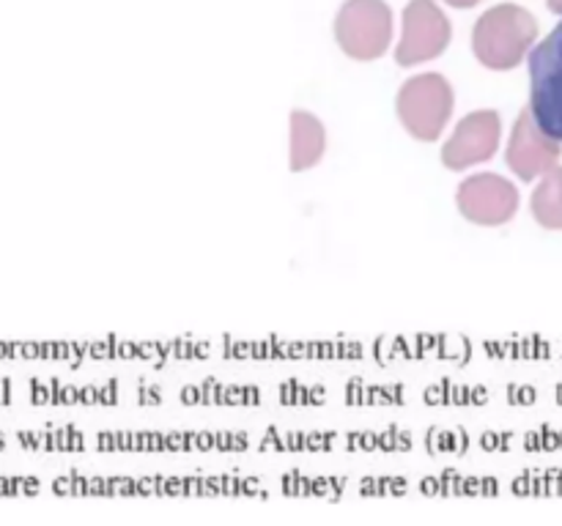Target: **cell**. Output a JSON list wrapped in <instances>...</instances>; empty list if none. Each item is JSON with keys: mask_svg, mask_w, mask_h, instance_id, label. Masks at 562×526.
Segmentation results:
<instances>
[{"mask_svg": "<svg viewBox=\"0 0 562 526\" xmlns=\"http://www.w3.org/2000/svg\"><path fill=\"white\" fill-rule=\"evenodd\" d=\"M335 38L349 58L379 60L393 42V9L384 0H346L335 16Z\"/></svg>", "mask_w": 562, "mask_h": 526, "instance_id": "cell-3", "label": "cell"}, {"mask_svg": "<svg viewBox=\"0 0 562 526\" xmlns=\"http://www.w3.org/2000/svg\"><path fill=\"white\" fill-rule=\"evenodd\" d=\"M327 151V129L322 121L307 110H294L291 113V170L302 173L313 164L322 162Z\"/></svg>", "mask_w": 562, "mask_h": 526, "instance_id": "cell-9", "label": "cell"}, {"mask_svg": "<svg viewBox=\"0 0 562 526\" xmlns=\"http://www.w3.org/2000/svg\"><path fill=\"white\" fill-rule=\"evenodd\" d=\"M0 447H3V438H0Z\"/></svg>", "mask_w": 562, "mask_h": 526, "instance_id": "cell-13", "label": "cell"}, {"mask_svg": "<svg viewBox=\"0 0 562 526\" xmlns=\"http://www.w3.org/2000/svg\"><path fill=\"white\" fill-rule=\"evenodd\" d=\"M530 113L562 142V22L530 53Z\"/></svg>", "mask_w": 562, "mask_h": 526, "instance_id": "cell-4", "label": "cell"}, {"mask_svg": "<svg viewBox=\"0 0 562 526\" xmlns=\"http://www.w3.org/2000/svg\"><path fill=\"white\" fill-rule=\"evenodd\" d=\"M453 107V85L434 71L409 77L395 96V113L401 124L415 140L423 142H431L442 135Z\"/></svg>", "mask_w": 562, "mask_h": 526, "instance_id": "cell-2", "label": "cell"}, {"mask_svg": "<svg viewBox=\"0 0 562 526\" xmlns=\"http://www.w3.org/2000/svg\"><path fill=\"white\" fill-rule=\"evenodd\" d=\"M530 211L536 222L547 230H562V168L554 164L541 175L530 201Z\"/></svg>", "mask_w": 562, "mask_h": 526, "instance_id": "cell-10", "label": "cell"}, {"mask_svg": "<svg viewBox=\"0 0 562 526\" xmlns=\"http://www.w3.org/2000/svg\"><path fill=\"white\" fill-rule=\"evenodd\" d=\"M456 206L472 225L497 228L510 222L519 211V190L497 173H477L461 181Z\"/></svg>", "mask_w": 562, "mask_h": 526, "instance_id": "cell-6", "label": "cell"}, {"mask_svg": "<svg viewBox=\"0 0 562 526\" xmlns=\"http://www.w3.org/2000/svg\"><path fill=\"white\" fill-rule=\"evenodd\" d=\"M538 38V20L516 3H503L481 14L472 27V49L481 66L510 71L525 60Z\"/></svg>", "mask_w": 562, "mask_h": 526, "instance_id": "cell-1", "label": "cell"}, {"mask_svg": "<svg viewBox=\"0 0 562 526\" xmlns=\"http://www.w3.org/2000/svg\"><path fill=\"white\" fill-rule=\"evenodd\" d=\"M448 5H453V9H472V5H477L481 0H445Z\"/></svg>", "mask_w": 562, "mask_h": 526, "instance_id": "cell-11", "label": "cell"}, {"mask_svg": "<svg viewBox=\"0 0 562 526\" xmlns=\"http://www.w3.org/2000/svg\"><path fill=\"white\" fill-rule=\"evenodd\" d=\"M549 11H554V14L562 16V0H547Z\"/></svg>", "mask_w": 562, "mask_h": 526, "instance_id": "cell-12", "label": "cell"}, {"mask_svg": "<svg viewBox=\"0 0 562 526\" xmlns=\"http://www.w3.org/2000/svg\"><path fill=\"white\" fill-rule=\"evenodd\" d=\"M562 157V142L558 137L547 135V132L538 126L536 115L530 113V107L521 110L519 118H516L514 132H510L508 148H505V162L508 168L519 175L521 181H532L538 175L549 173Z\"/></svg>", "mask_w": 562, "mask_h": 526, "instance_id": "cell-8", "label": "cell"}, {"mask_svg": "<svg viewBox=\"0 0 562 526\" xmlns=\"http://www.w3.org/2000/svg\"><path fill=\"white\" fill-rule=\"evenodd\" d=\"M503 137V118L497 110H475L464 115L442 146V164L448 170H467L472 164L488 162L497 153Z\"/></svg>", "mask_w": 562, "mask_h": 526, "instance_id": "cell-7", "label": "cell"}, {"mask_svg": "<svg viewBox=\"0 0 562 526\" xmlns=\"http://www.w3.org/2000/svg\"><path fill=\"white\" fill-rule=\"evenodd\" d=\"M450 22L434 0H412L404 9V33L395 47L398 66H417L439 58L448 49Z\"/></svg>", "mask_w": 562, "mask_h": 526, "instance_id": "cell-5", "label": "cell"}]
</instances>
